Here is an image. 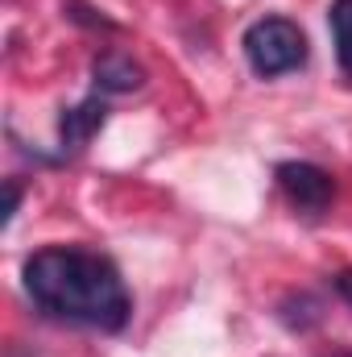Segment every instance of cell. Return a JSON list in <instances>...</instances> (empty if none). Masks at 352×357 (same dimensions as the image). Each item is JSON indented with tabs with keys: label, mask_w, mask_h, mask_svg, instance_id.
<instances>
[{
	"label": "cell",
	"mask_w": 352,
	"mask_h": 357,
	"mask_svg": "<svg viewBox=\"0 0 352 357\" xmlns=\"http://www.w3.org/2000/svg\"><path fill=\"white\" fill-rule=\"evenodd\" d=\"M21 178H4V225H13V216H17V208H21Z\"/></svg>",
	"instance_id": "obj_9"
},
{
	"label": "cell",
	"mask_w": 352,
	"mask_h": 357,
	"mask_svg": "<svg viewBox=\"0 0 352 357\" xmlns=\"http://www.w3.org/2000/svg\"><path fill=\"white\" fill-rule=\"evenodd\" d=\"M328 357H352V349H340V354H328Z\"/></svg>",
	"instance_id": "obj_11"
},
{
	"label": "cell",
	"mask_w": 352,
	"mask_h": 357,
	"mask_svg": "<svg viewBox=\"0 0 352 357\" xmlns=\"http://www.w3.org/2000/svg\"><path fill=\"white\" fill-rule=\"evenodd\" d=\"M241 50H245V63L257 79L290 75V71L307 67V59H311V42H307L303 25L290 17H257L245 29Z\"/></svg>",
	"instance_id": "obj_2"
},
{
	"label": "cell",
	"mask_w": 352,
	"mask_h": 357,
	"mask_svg": "<svg viewBox=\"0 0 352 357\" xmlns=\"http://www.w3.org/2000/svg\"><path fill=\"white\" fill-rule=\"evenodd\" d=\"M21 287L29 303L54 324L125 333L133 320V295L120 266L83 245H46L29 254L21 266Z\"/></svg>",
	"instance_id": "obj_1"
},
{
	"label": "cell",
	"mask_w": 352,
	"mask_h": 357,
	"mask_svg": "<svg viewBox=\"0 0 352 357\" xmlns=\"http://www.w3.org/2000/svg\"><path fill=\"white\" fill-rule=\"evenodd\" d=\"M278 320L290 328V333H311L319 320H323V303L311 295V291H290L278 299Z\"/></svg>",
	"instance_id": "obj_7"
},
{
	"label": "cell",
	"mask_w": 352,
	"mask_h": 357,
	"mask_svg": "<svg viewBox=\"0 0 352 357\" xmlns=\"http://www.w3.org/2000/svg\"><path fill=\"white\" fill-rule=\"evenodd\" d=\"M67 17H71L75 25H83V29H104V33H116V29H120L112 17H104L99 8H91L88 0H67Z\"/></svg>",
	"instance_id": "obj_8"
},
{
	"label": "cell",
	"mask_w": 352,
	"mask_h": 357,
	"mask_svg": "<svg viewBox=\"0 0 352 357\" xmlns=\"http://www.w3.org/2000/svg\"><path fill=\"white\" fill-rule=\"evenodd\" d=\"M91 84L99 96H129L145 88V67L125 50H99L91 59Z\"/></svg>",
	"instance_id": "obj_5"
},
{
	"label": "cell",
	"mask_w": 352,
	"mask_h": 357,
	"mask_svg": "<svg viewBox=\"0 0 352 357\" xmlns=\"http://www.w3.org/2000/svg\"><path fill=\"white\" fill-rule=\"evenodd\" d=\"M104 125H108V96H99V91L83 96V100L71 104V108H63V116H58V150H63V158L88 150L91 137H95Z\"/></svg>",
	"instance_id": "obj_4"
},
{
	"label": "cell",
	"mask_w": 352,
	"mask_h": 357,
	"mask_svg": "<svg viewBox=\"0 0 352 357\" xmlns=\"http://www.w3.org/2000/svg\"><path fill=\"white\" fill-rule=\"evenodd\" d=\"M332 291L352 307V270H336V274H332Z\"/></svg>",
	"instance_id": "obj_10"
},
{
	"label": "cell",
	"mask_w": 352,
	"mask_h": 357,
	"mask_svg": "<svg viewBox=\"0 0 352 357\" xmlns=\"http://www.w3.org/2000/svg\"><path fill=\"white\" fill-rule=\"evenodd\" d=\"M328 29H332V46H336V67L352 88V0L328 4Z\"/></svg>",
	"instance_id": "obj_6"
},
{
	"label": "cell",
	"mask_w": 352,
	"mask_h": 357,
	"mask_svg": "<svg viewBox=\"0 0 352 357\" xmlns=\"http://www.w3.org/2000/svg\"><path fill=\"white\" fill-rule=\"evenodd\" d=\"M273 178L286 195L290 208H298L303 216H323L336 199V178L328 175L323 167L315 162H303V158H290V162H278Z\"/></svg>",
	"instance_id": "obj_3"
}]
</instances>
